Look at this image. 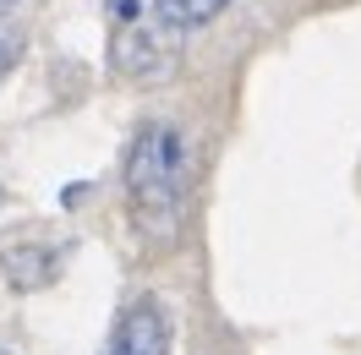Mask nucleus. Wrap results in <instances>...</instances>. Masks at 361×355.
Listing matches in <instances>:
<instances>
[{
  "instance_id": "nucleus-3",
  "label": "nucleus",
  "mask_w": 361,
  "mask_h": 355,
  "mask_svg": "<svg viewBox=\"0 0 361 355\" xmlns=\"http://www.w3.org/2000/svg\"><path fill=\"white\" fill-rule=\"evenodd\" d=\"M6 279L17 289H44L55 273H61V263H66V246L61 241H17V246H6Z\"/></svg>"
},
{
  "instance_id": "nucleus-7",
  "label": "nucleus",
  "mask_w": 361,
  "mask_h": 355,
  "mask_svg": "<svg viewBox=\"0 0 361 355\" xmlns=\"http://www.w3.org/2000/svg\"><path fill=\"white\" fill-rule=\"evenodd\" d=\"M6 6H11V0H0V11H6Z\"/></svg>"
},
{
  "instance_id": "nucleus-1",
  "label": "nucleus",
  "mask_w": 361,
  "mask_h": 355,
  "mask_svg": "<svg viewBox=\"0 0 361 355\" xmlns=\"http://www.w3.org/2000/svg\"><path fill=\"white\" fill-rule=\"evenodd\" d=\"M121 186L148 235H176L180 208H186V142L170 120L137 126V137L126 142Z\"/></svg>"
},
{
  "instance_id": "nucleus-8",
  "label": "nucleus",
  "mask_w": 361,
  "mask_h": 355,
  "mask_svg": "<svg viewBox=\"0 0 361 355\" xmlns=\"http://www.w3.org/2000/svg\"><path fill=\"white\" fill-rule=\"evenodd\" d=\"M0 355H11V350H0Z\"/></svg>"
},
{
  "instance_id": "nucleus-6",
  "label": "nucleus",
  "mask_w": 361,
  "mask_h": 355,
  "mask_svg": "<svg viewBox=\"0 0 361 355\" xmlns=\"http://www.w3.org/2000/svg\"><path fill=\"white\" fill-rule=\"evenodd\" d=\"M23 44H27V33L17 17H0V82L11 77V66L23 61Z\"/></svg>"
},
{
  "instance_id": "nucleus-4",
  "label": "nucleus",
  "mask_w": 361,
  "mask_h": 355,
  "mask_svg": "<svg viewBox=\"0 0 361 355\" xmlns=\"http://www.w3.org/2000/svg\"><path fill=\"white\" fill-rule=\"evenodd\" d=\"M164 39H170V27L154 23V27H126V33H115V66L121 71H154L164 61Z\"/></svg>"
},
{
  "instance_id": "nucleus-2",
  "label": "nucleus",
  "mask_w": 361,
  "mask_h": 355,
  "mask_svg": "<svg viewBox=\"0 0 361 355\" xmlns=\"http://www.w3.org/2000/svg\"><path fill=\"white\" fill-rule=\"evenodd\" d=\"M170 344H176L170 306H164L159 295H132L126 306L115 311L104 355H170Z\"/></svg>"
},
{
  "instance_id": "nucleus-5",
  "label": "nucleus",
  "mask_w": 361,
  "mask_h": 355,
  "mask_svg": "<svg viewBox=\"0 0 361 355\" xmlns=\"http://www.w3.org/2000/svg\"><path fill=\"white\" fill-rule=\"evenodd\" d=\"M230 0H148L154 23H164L170 33H192V27H208Z\"/></svg>"
}]
</instances>
